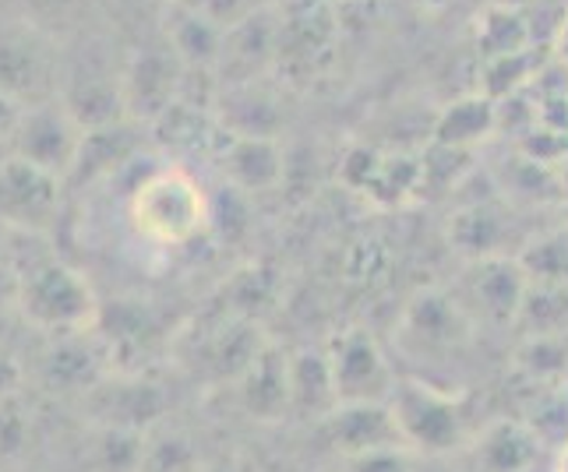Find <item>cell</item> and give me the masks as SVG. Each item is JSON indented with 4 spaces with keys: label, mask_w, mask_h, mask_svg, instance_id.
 I'll return each mask as SVG.
<instances>
[{
    "label": "cell",
    "mask_w": 568,
    "mask_h": 472,
    "mask_svg": "<svg viewBox=\"0 0 568 472\" xmlns=\"http://www.w3.org/2000/svg\"><path fill=\"white\" fill-rule=\"evenodd\" d=\"M223 176L237 191H268L283 176V152L272 137H241L230 134L220 155Z\"/></svg>",
    "instance_id": "obj_10"
},
{
    "label": "cell",
    "mask_w": 568,
    "mask_h": 472,
    "mask_svg": "<svg viewBox=\"0 0 568 472\" xmlns=\"http://www.w3.org/2000/svg\"><path fill=\"white\" fill-rule=\"evenodd\" d=\"M212 219L205 191L184 170H155L131 191V223L145 240L181 247Z\"/></svg>",
    "instance_id": "obj_1"
},
{
    "label": "cell",
    "mask_w": 568,
    "mask_h": 472,
    "mask_svg": "<svg viewBox=\"0 0 568 472\" xmlns=\"http://www.w3.org/2000/svg\"><path fill=\"white\" fill-rule=\"evenodd\" d=\"M241 402L258 420L283 417L290 409V360L276 349H262L241 373Z\"/></svg>",
    "instance_id": "obj_11"
},
{
    "label": "cell",
    "mask_w": 568,
    "mask_h": 472,
    "mask_svg": "<svg viewBox=\"0 0 568 472\" xmlns=\"http://www.w3.org/2000/svg\"><path fill=\"white\" fill-rule=\"evenodd\" d=\"M558 472H568V451L561 455V465H558Z\"/></svg>",
    "instance_id": "obj_22"
},
{
    "label": "cell",
    "mask_w": 568,
    "mask_h": 472,
    "mask_svg": "<svg viewBox=\"0 0 568 472\" xmlns=\"http://www.w3.org/2000/svg\"><path fill=\"white\" fill-rule=\"evenodd\" d=\"M498 121V110L491 106V100H466V103H456L442 116L438 124V142L442 145H453V148H463L469 142H477L487 131L495 127Z\"/></svg>",
    "instance_id": "obj_16"
},
{
    "label": "cell",
    "mask_w": 568,
    "mask_h": 472,
    "mask_svg": "<svg viewBox=\"0 0 568 472\" xmlns=\"http://www.w3.org/2000/svg\"><path fill=\"white\" fill-rule=\"evenodd\" d=\"M516 321H530V336H565L568 328V286L530 279Z\"/></svg>",
    "instance_id": "obj_14"
},
{
    "label": "cell",
    "mask_w": 568,
    "mask_h": 472,
    "mask_svg": "<svg viewBox=\"0 0 568 472\" xmlns=\"http://www.w3.org/2000/svg\"><path fill=\"white\" fill-rule=\"evenodd\" d=\"M57 202H61L57 176L14 160V155L0 163V223L43 229L57 215Z\"/></svg>",
    "instance_id": "obj_7"
},
{
    "label": "cell",
    "mask_w": 568,
    "mask_h": 472,
    "mask_svg": "<svg viewBox=\"0 0 568 472\" xmlns=\"http://www.w3.org/2000/svg\"><path fill=\"white\" fill-rule=\"evenodd\" d=\"M505 233H508V219L498 208L474 205V208L463 212L459 219H456V233L453 236H456V244L466 254H474V261H477V258H498Z\"/></svg>",
    "instance_id": "obj_15"
},
{
    "label": "cell",
    "mask_w": 568,
    "mask_h": 472,
    "mask_svg": "<svg viewBox=\"0 0 568 472\" xmlns=\"http://www.w3.org/2000/svg\"><path fill=\"white\" fill-rule=\"evenodd\" d=\"M142 472H194V451L181 438H166L160 444H142Z\"/></svg>",
    "instance_id": "obj_18"
},
{
    "label": "cell",
    "mask_w": 568,
    "mask_h": 472,
    "mask_svg": "<svg viewBox=\"0 0 568 472\" xmlns=\"http://www.w3.org/2000/svg\"><path fill=\"white\" fill-rule=\"evenodd\" d=\"M388 409L406 448L414 444L424 451H453L466 441V409L459 396H445V391L420 381H396Z\"/></svg>",
    "instance_id": "obj_2"
},
{
    "label": "cell",
    "mask_w": 568,
    "mask_h": 472,
    "mask_svg": "<svg viewBox=\"0 0 568 472\" xmlns=\"http://www.w3.org/2000/svg\"><path fill=\"white\" fill-rule=\"evenodd\" d=\"M558 68L568 74V22L561 25V35H558Z\"/></svg>",
    "instance_id": "obj_21"
},
{
    "label": "cell",
    "mask_w": 568,
    "mask_h": 472,
    "mask_svg": "<svg viewBox=\"0 0 568 472\" xmlns=\"http://www.w3.org/2000/svg\"><path fill=\"white\" fill-rule=\"evenodd\" d=\"M526 286H530V275H526L519 258H505V254H498V258H477L466 271L456 304L466 310L469 321L516 325Z\"/></svg>",
    "instance_id": "obj_5"
},
{
    "label": "cell",
    "mask_w": 568,
    "mask_h": 472,
    "mask_svg": "<svg viewBox=\"0 0 568 472\" xmlns=\"http://www.w3.org/2000/svg\"><path fill=\"white\" fill-rule=\"evenodd\" d=\"M519 265L537 283H561L568 286V233H547L530 244Z\"/></svg>",
    "instance_id": "obj_17"
},
{
    "label": "cell",
    "mask_w": 568,
    "mask_h": 472,
    "mask_svg": "<svg viewBox=\"0 0 568 472\" xmlns=\"http://www.w3.org/2000/svg\"><path fill=\"white\" fill-rule=\"evenodd\" d=\"M328 373L332 391H336V406L388 402L392 391H396V378H392L382 349L367 336H361V331H349L328 352Z\"/></svg>",
    "instance_id": "obj_6"
},
{
    "label": "cell",
    "mask_w": 568,
    "mask_h": 472,
    "mask_svg": "<svg viewBox=\"0 0 568 472\" xmlns=\"http://www.w3.org/2000/svg\"><path fill=\"white\" fill-rule=\"evenodd\" d=\"M290 406L322 412V417H328V412L336 409L328 357H322V352H304V357L290 360Z\"/></svg>",
    "instance_id": "obj_13"
},
{
    "label": "cell",
    "mask_w": 568,
    "mask_h": 472,
    "mask_svg": "<svg viewBox=\"0 0 568 472\" xmlns=\"http://www.w3.org/2000/svg\"><path fill=\"white\" fill-rule=\"evenodd\" d=\"M18 113H22V106L11 103L8 95L0 92V142H11L14 124H18Z\"/></svg>",
    "instance_id": "obj_20"
},
{
    "label": "cell",
    "mask_w": 568,
    "mask_h": 472,
    "mask_svg": "<svg viewBox=\"0 0 568 472\" xmlns=\"http://www.w3.org/2000/svg\"><path fill=\"white\" fill-rule=\"evenodd\" d=\"M82 137H85V127L78 124L71 110L53 95L47 103L22 106L14 134H11V155L57 176V181L64 184L78 160V148H82Z\"/></svg>",
    "instance_id": "obj_3"
},
{
    "label": "cell",
    "mask_w": 568,
    "mask_h": 472,
    "mask_svg": "<svg viewBox=\"0 0 568 472\" xmlns=\"http://www.w3.org/2000/svg\"><path fill=\"white\" fill-rule=\"evenodd\" d=\"M540 438L523 423H495L480 438V459L491 472H530L537 469Z\"/></svg>",
    "instance_id": "obj_12"
},
{
    "label": "cell",
    "mask_w": 568,
    "mask_h": 472,
    "mask_svg": "<svg viewBox=\"0 0 568 472\" xmlns=\"http://www.w3.org/2000/svg\"><path fill=\"white\" fill-rule=\"evenodd\" d=\"M325 420H328L332 444H336L346 459L367 455V451H385V448H406L396 420H392L388 402L336 406Z\"/></svg>",
    "instance_id": "obj_8"
},
{
    "label": "cell",
    "mask_w": 568,
    "mask_h": 472,
    "mask_svg": "<svg viewBox=\"0 0 568 472\" xmlns=\"http://www.w3.org/2000/svg\"><path fill=\"white\" fill-rule=\"evenodd\" d=\"M181 57L173 53H142L124 78H121V103L128 113L145 116V121H160L173 106V89H178Z\"/></svg>",
    "instance_id": "obj_9"
},
{
    "label": "cell",
    "mask_w": 568,
    "mask_h": 472,
    "mask_svg": "<svg viewBox=\"0 0 568 472\" xmlns=\"http://www.w3.org/2000/svg\"><path fill=\"white\" fill-rule=\"evenodd\" d=\"M349 472H406L403 465V448H385V451H367V455L346 459Z\"/></svg>",
    "instance_id": "obj_19"
},
{
    "label": "cell",
    "mask_w": 568,
    "mask_h": 472,
    "mask_svg": "<svg viewBox=\"0 0 568 472\" xmlns=\"http://www.w3.org/2000/svg\"><path fill=\"white\" fill-rule=\"evenodd\" d=\"M18 300H22V310L32 325L50 331H82L95 321L92 289L82 275L64 268L61 261H47L26 271Z\"/></svg>",
    "instance_id": "obj_4"
}]
</instances>
